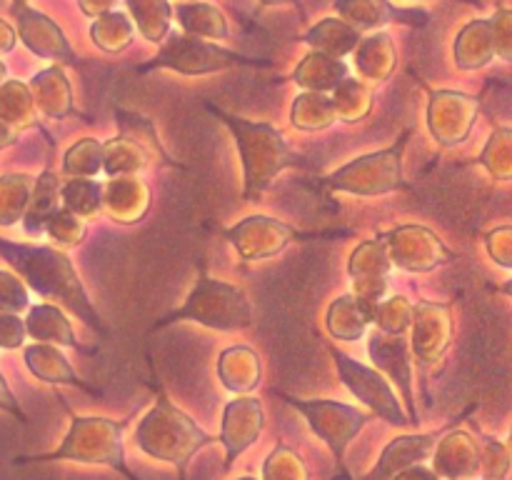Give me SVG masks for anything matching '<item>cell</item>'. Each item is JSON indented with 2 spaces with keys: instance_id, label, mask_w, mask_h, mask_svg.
Here are the masks:
<instances>
[{
  "instance_id": "cell-21",
  "label": "cell",
  "mask_w": 512,
  "mask_h": 480,
  "mask_svg": "<svg viewBox=\"0 0 512 480\" xmlns=\"http://www.w3.org/2000/svg\"><path fill=\"white\" fill-rule=\"evenodd\" d=\"M28 335L25 323L15 313H0V348H20Z\"/></svg>"
},
{
  "instance_id": "cell-16",
  "label": "cell",
  "mask_w": 512,
  "mask_h": 480,
  "mask_svg": "<svg viewBox=\"0 0 512 480\" xmlns=\"http://www.w3.org/2000/svg\"><path fill=\"white\" fill-rule=\"evenodd\" d=\"M303 40L310 45H318L320 50H330V53L343 55L345 50L358 45L360 35H358V28H353L350 23H343V20H335V18H325L323 23L315 25Z\"/></svg>"
},
{
  "instance_id": "cell-17",
  "label": "cell",
  "mask_w": 512,
  "mask_h": 480,
  "mask_svg": "<svg viewBox=\"0 0 512 480\" xmlns=\"http://www.w3.org/2000/svg\"><path fill=\"white\" fill-rule=\"evenodd\" d=\"M90 33H93V40L100 48L123 50L128 43H125L123 38H118V33L133 35V25L128 23V18H125L123 13H105L100 15L98 23L90 28Z\"/></svg>"
},
{
  "instance_id": "cell-18",
  "label": "cell",
  "mask_w": 512,
  "mask_h": 480,
  "mask_svg": "<svg viewBox=\"0 0 512 480\" xmlns=\"http://www.w3.org/2000/svg\"><path fill=\"white\" fill-rule=\"evenodd\" d=\"M60 193H63L65 208L73 213H93L95 208H100V188L90 180H70Z\"/></svg>"
},
{
  "instance_id": "cell-23",
  "label": "cell",
  "mask_w": 512,
  "mask_h": 480,
  "mask_svg": "<svg viewBox=\"0 0 512 480\" xmlns=\"http://www.w3.org/2000/svg\"><path fill=\"white\" fill-rule=\"evenodd\" d=\"M15 40H18V33H15L13 25L0 18V55L10 53L15 48Z\"/></svg>"
},
{
  "instance_id": "cell-1",
  "label": "cell",
  "mask_w": 512,
  "mask_h": 480,
  "mask_svg": "<svg viewBox=\"0 0 512 480\" xmlns=\"http://www.w3.org/2000/svg\"><path fill=\"white\" fill-rule=\"evenodd\" d=\"M0 255L28 280L30 288L43 298L63 300L65 305L75 310L85 323L93 325L95 330L105 333L103 320L90 305L73 265L63 253L53 248H40V245H20L0 238Z\"/></svg>"
},
{
  "instance_id": "cell-8",
  "label": "cell",
  "mask_w": 512,
  "mask_h": 480,
  "mask_svg": "<svg viewBox=\"0 0 512 480\" xmlns=\"http://www.w3.org/2000/svg\"><path fill=\"white\" fill-rule=\"evenodd\" d=\"M25 363H28L30 373L38 375V378L45 380V383H70L75 385V388H83L88 390V393L98 395V390L90 388L88 383H83V380L73 373L68 360H65L58 350L50 348V345L38 343L25 348Z\"/></svg>"
},
{
  "instance_id": "cell-5",
  "label": "cell",
  "mask_w": 512,
  "mask_h": 480,
  "mask_svg": "<svg viewBox=\"0 0 512 480\" xmlns=\"http://www.w3.org/2000/svg\"><path fill=\"white\" fill-rule=\"evenodd\" d=\"M330 353H333L335 363H338L340 378H343V383L348 385L350 393H353L355 398L368 403L370 408H373L378 415H383L388 423L400 425V428L413 423V420L403 415V410H400L398 400H395L393 390H390V385L385 383L383 375L365 368L363 363H358V360H353L350 355H345L343 350L330 348Z\"/></svg>"
},
{
  "instance_id": "cell-7",
  "label": "cell",
  "mask_w": 512,
  "mask_h": 480,
  "mask_svg": "<svg viewBox=\"0 0 512 480\" xmlns=\"http://www.w3.org/2000/svg\"><path fill=\"white\" fill-rule=\"evenodd\" d=\"M335 8L358 30L378 28V25L385 23H403L413 25V28H423L430 20L428 10L398 8V5L388 3V0H338Z\"/></svg>"
},
{
  "instance_id": "cell-6",
  "label": "cell",
  "mask_w": 512,
  "mask_h": 480,
  "mask_svg": "<svg viewBox=\"0 0 512 480\" xmlns=\"http://www.w3.org/2000/svg\"><path fill=\"white\" fill-rule=\"evenodd\" d=\"M15 20H18V38L23 40L25 48L33 50L40 58H55V60H68V63H78L73 48L65 40L63 30L55 25L53 18H48L40 10L28 8H15Z\"/></svg>"
},
{
  "instance_id": "cell-25",
  "label": "cell",
  "mask_w": 512,
  "mask_h": 480,
  "mask_svg": "<svg viewBox=\"0 0 512 480\" xmlns=\"http://www.w3.org/2000/svg\"><path fill=\"white\" fill-rule=\"evenodd\" d=\"M110 3H113V0H80V8L88 15H105Z\"/></svg>"
},
{
  "instance_id": "cell-24",
  "label": "cell",
  "mask_w": 512,
  "mask_h": 480,
  "mask_svg": "<svg viewBox=\"0 0 512 480\" xmlns=\"http://www.w3.org/2000/svg\"><path fill=\"white\" fill-rule=\"evenodd\" d=\"M15 140H18V128H15L10 120H5L3 115H0V150L8 148V145H13Z\"/></svg>"
},
{
  "instance_id": "cell-28",
  "label": "cell",
  "mask_w": 512,
  "mask_h": 480,
  "mask_svg": "<svg viewBox=\"0 0 512 480\" xmlns=\"http://www.w3.org/2000/svg\"><path fill=\"white\" fill-rule=\"evenodd\" d=\"M23 5H28V0H13V8H10V10H15V8H23Z\"/></svg>"
},
{
  "instance_id": "cell-10",
  "label": "cell",
  "mask_w": 512,
  "mask_h": 480,
  "mask_svg": "<svg viewBox=\"0 0 512 480\" xmlns=\"http://www.w3.org/2000/svg\"><path fill=\"white\" fill-rule=\"evenodd\" d=\"M30 90H33L35 103L50 118H63L70 110V88L60 68H48L35 75Z\"/></svg>"
},
{
  "instance_id": "cell-27",
  "label": "cell",
  "mask_w": 512,
  "mask_h": 480,
  "mask_svg": "<svg viewBox=\"0 0 512 480\" xmlns=\"http://www.w3.org/2000/svg\"><path fill=\"white\" fill-rule=\"evenodd\" d=\"M263 5H278V3H293V0H260Z\"/></svg>"
},
{
  "instance_id": "cell-15",
  "label": "cell",
  "mask_w": 512,
  "mask_h": 480,
  "mask_svg": "<svg viewBox=\"0 0 512 480\" xmlns=\"http://www.w3.org/2000/svg\"><path fill=\"white\" fill-rule=\"evenodd\" d=\"M33 105V90L25 83H20V80H5L0 85V115L5 120H10L13 125H33Z\"/></svg>"
},
{
  "instance_id": "cell-3",
  "label": "cell",
  "mask_w": 512,
  "mask_h": 480,
  "mask_svg": "<svg viewBox=\"0 0 512 480\" xmlns=\"http://www.w3.org/2000/svg\"><path fill=\"white\" fill-rule=\"evenodd\" d=\"M210 300H213L210 298V278H200L198 288L193 290V295L188 298L185 308L165 315L163 320H158L155 328L175 323V320H183V318H195L198 323L210 325V328H220V330L245 328V325H250V305L248 300H245L243 290L225 285L218 303H210Z\"/></svg>"
},
{
  "instance_id": "cell-14",
  "label": "cell",
  "mask_w": 512,
  "mask_h": 480,
  "mask_svg": "<svg viewBox=\"0 0 512 480\" xmlns=\"http://www.w3.org/2000/svg\"><path fill=\"white\" fill-rule=\"evenodd\" d=\"M125 3H128L130 13L135 15L138 30L150 43L163 40V35L168 33L170 13H173L168 0H125Z\"/></svg>"
},
{
  "instance_id": "cell-11",
  "label": "cell",
  "mask_w": 512,
  "mask_h": 480,
  "mask_svg": "<svg viewBox=\"0 0 512 480\" xmlns=\"http://www.w3.org/2000/svg\"><path fill=\"white\" fill-rule=\"evenodd\" d=\"M33 198V180L28 175H3L0 178V225H15L28 213Z\"/></svg>"
},
{
  "instance_id": "cell-9",
  "label": "cell",
  "mask_w": 512,
  "mask_h": 480,
  "mask_svg": "<svg viewBox=\"0 0 512 480\" xmlns=\"http://www.w3.org/2000/svg\"><path fill=\"white\" fill-rule=\"evenodd\" d=\"M25 330H28L30 338L43 340V343H63L80 348L73 335V328H70L65 315L55 305H33L28 318H25Z\"/></svg>"
},
{
  "instance_id": "cell-20",
  "label": "cell",
  "mask_w": 512,
  "mask_h": 480,
  "mask_svg": "<svg viewBox=\"0 0 512 480\" xmlns=\"http://www.w3.org/2000/svg\"><path fill=\"white\" fill-rule=\"evenodd\" d=\"M28 308V290L15 275L0 270V313H20Z\"/></svg>"
},
{
  "instance_id": "cell-2",
  "label": "cell",
  "mask_w": 512,
  "mask_h": 480,
  "mask_svg": "<svg viewBox=\"0 0 512 480\" xmlns=\"http://www.w3.org/2000/svg\"><path fill=\"white\" fill-rule=\"evenodd\" d=\"M208 110L215 113V118L223 120L238 140L245 163V185H248L245 198H255V195L263 193L270 185V178L288 165H305V160L288 148L283 133L275 130L273 125L248 123V120L235 118V115L215 108V105H208Z\"/></svg>"
},
{
  "instance_id": "cell-19",
  "label": "cell",
  "mask_w": 512,
  "mask_h": 480,
  "mask_svg": "<svg viewBox=\"0 0 512 480\" xmlns=\"http://www.w3.org/2000/svg\"><path fill=\"white\" fill-rule=\"evenodd\" d=\"M45 230H48V233L53 235V238L58 240V243L75 245V243H80V238H83L85 225L80 223V218H75L73 210L63 208V210H58V213H55L53 218L48 220Z\"/></svg>"
},
{
  "instance_id": "cell-13",
  "label": "cell",
  "mask_w": 512,
  "mask_h": 480,
  "mask_svg": "<svg viewBox=\"0 0 512 480\" xmlns=\"http://www.w3.org/2000/svg\"><path fill=\"white\" fill-rule=\"evenodd\" d=\"M175 15L180 18L188 33L208 35V38H228V25H225V15L220 13L215 5L208 3H180L175 8Z\"/></svg>"
},
{
  "instance_id": "cell-26",
  "label": "cell",
  "mask_w": 512,
  "mask_h": 480,
  "mask_svg": "<svg viewBox=\"0 0 512 480\" xmlns=\"http://www.w3.org/2000/svg\"><path fill=\"white\" fill-rule=\"evenodd\" d=\"M5 75H8V68H5V63H3V60H0V85L5 83Z\"/></svg>"
},
{
  "instance_id": "cell-12",
  "label": "cell",
  "mask_w": 512,
  "mask_h": 480,
  "mask_svg": "<svg viewBox=\"0 0 512 480\" xmlns=\"http://www.w3.org/2000/svg\"><path fill=\"white\" fill-rule=\"evenodd\" d=\"M58 180L50 170H45L33 188L28 213H25V230L40 233L48 225V220L58 213Z\"/></svg>"
},
{
  "instance_id": "cell-22",
  "label": "cell",
  "mask_w": 512,
  "mask_h": 480,
  "mask_svg": "<svg viewBox=\"0 0 512 480\" xmlns=\"http://www.w3.org/2000/svg\"><path fill=\"white\" fill-rule=\"evenodd\" d=\"M0 410H8V413H13L20 423H28V415L20 410L18 400H15V395L10 393V388H8V383H5L3 375H0Z\"/></svg>"
},
{
  "instance_id": "cell-4",
  "label": "cell",
  "mask_w": 512,
  "mask_h": 480,
  "mask_svg": "<svg viewBox=\"0 0 512 480\" xmlns=\"http://www.w3.org/2000/svg\"><path fill=\"white\" fill-rule=\"evenodd\" d=\"M253 60L245 55L233 53V50L218 48L213 43H205L203 38H193V35H178L168 40L160 55H155L153 63L145 65L140 70L148 68H173L180 73H208V70H223L228 65H250Z\"/></svg>"
}]
</instances>
